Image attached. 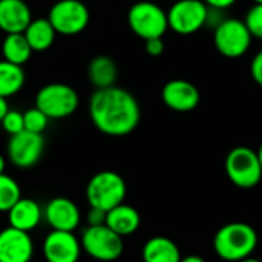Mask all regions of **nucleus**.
<instances>
[{
	"label": "nucleus",
	"instance_id": "a878e982",
	"mask_svg": "<svg viewBox=\"0 0 262 262\" xmlns=\"http://www.w3.org/2000/svg\"><path fill=\"white\" fill-rule=\"evenodd\" d=\"M253 38L262 40V3H253L244 18Z\"/></svg>",
	"mask_w": 262,
	"mask_h": 262
},
{
	"label": "nucleus",
	"instance_id": "f257e3e1",
	"mask_svg": "<svg viewBox=\"0 0 262 262\" xmlns=\"http://www.w3.org/2000/svg\"><path fill=\"white\" fill-rule=\"evenodd\" d=\"M89 117L92 124L107 137H126L141 121L138 100L120 86L95 89L89 98Z\"/></svg>",
	"mask_w": 262,
	"mask_h": 262
},
{
	"label": "nucleus",
	"instance_id": "bb28decb",
	"mask_svg": "<svg viewBox=\"0 0 262 262\" xmlns=\"http://www.w3.org/2000/svg\"><path fill=\"white\" fill-rule=\"evenodd\" d=\"M2 126L5 129V132H8L9 135H15L20 134L21 130H25V123H23V114L18 111H9L5 118L2 120Z\"/></svg>",
	"mask_w": 262,
	"mask_h": 262
},
{
	"label": "nucleus",
	"instance_id": "7ed1b4c3",
	"mask_svg": "<svg viewBox=\"0 0 262 262\" xmlns=\"http://www.w3.org/2000/svg\"><path fill=\"white\" fill-rule=\"evenodd\" d=\"M127 186L124 178L114 170H101L95 173L86 186V198L89 207H97L104 212L124 203Z\"/></svg>",
	"mask_w": 262,
	"mask_h": 262
},
{
	"label": "nucleus",
	"instance_id": "c756f323",
	"mask_svg": "<svg viewBox=\"0 0 262 262\" xmlns=\"http://www.w3.org/2000/svg\"><path fill=\"white\" fill-rule=\"evenodd\" d=\"M146 52L152 57H158L164 52V40L163 37L160 38H150V40H146Z\"/></svg>",
	"mask_w": 262,
	"mask_h": 262
},
{
	"label": "nucleus",
	"instance_id": "1a4fd4ad",
	"mask_svg": "<svg viewBox=\"0 0 262 262\" xmlns=\"http://www.w3.org/2000/svg\"><path fill=\"white\" fill-rule=\"evenodd\" d=\"M89 9L81 0H58L49 12L48 20L61 35H77L83 32L89 25Z\"/></svg>",
	"mask_w": 262,
	"mask_h": 262
},
{
	"label": "nucleus",
	"instance_id": "393cba45",
	"mask_svg": "<svg viewBox=\"0 0 262 262\" xmlns=\"http://www.w3.org/2000/svg\"><path fill=\"white\" fill-rule=\"evenodd\" d=\"M23 123H25V130L34 134H43V130L48 127L49 118L38 107H32L23 114Z\"/></svg>",
	"mask_w": 262,
	"mask_h": 262
},
{
	"label": "nucleus",
	"instance_id": "423d86ee",
	"mask_svg": "<svg viewBox=\"0 0 262 262\" xmlns=\"http://www.w3.org/2000/svg\"><path fill=\"white\" fill-rule=\"evenodd\" d=\"M80 104L77 91L64 83H49L38 89L35 95V107H38L49 120H61L71 117Z\"/></svg>",
	"mask_w": 262,
	"mask_h": 262
},
{
	"label": "nucleus",
	"instance_id": "6e6552de",
	"mask_svg": "<svg viewBox=\"0 0 262 262\" xmlns=\"http://www.w3.org/2000/svg\"><path fill=\"white\" fill-rule=\"evenodd\" d=\"M81 249L94 259L101 262L117 261L124 250L123 236L115 233L106 224L88 226L80 238Z\"/></svg>",
	"mask_w": 262,
	"mask_h": 262
},
{
	"label": "nucleus",
	"instance_id": "20e7f679",
	"mask_svg": "<svg viewBox=\"0 0 262 262\" xmlns=\"http://www.w3.org/2000/svg\"><path fill=\"white\" fill-rule=\"evenodd\" d=\"M127 25L141 40L160 38L169 29L167 11L150 0H140L127 11Z\"/></svg>",
	"mask_w": 262,
	"mask_h": 262
},
{
	"label": "nucleus",
	"instance_id": "f3484780",
	"mask_svg": "<svg viewBox=\"0 0 262 262\" xmlns=\"http://www.w3.org/2000/svg\"><path fill=\"white\" fill-rule=\"evenodd\" d=\"M43 218L41 207L31 198H20L8 212L9 226L23 232H32L37 229Z\"/></svg>",
	"mask_w": 262,
	"mask_h": 262
},
{
	"label": "nucleus",
	"instance_id": "f03ea898",
	"mask_svg": "<svg viewBox=\"0 0 262 262\" xmlns=\"http://www.w3.org/2000/svg\"><path fill=\"white\" fill-rule=\"evenodd\" d=\"M258 247V233L247 223H229L220 227L213 238L216 255L226 262H241Z\"/></svg>",
	"mask_w": 262,
	"mask_h": 262
},
{
	"label": "nucleus",
	"instance_id": "c9c22d12",
	"mask_svg": "<svg viewBox=\"0 0 262 262\" xmlns=\"http://www.w3.org/2000/svg\"><path fill=\"white\" fill-rule=\"evenodd\" d=\"M241 262H262L259 259H256V258H253V256H250V258H247V259H244V261Z\"/></svg>",
	"mask_w": 262,
	"mask_h": 262
},
{
	"label": "nucleus",
	"instance_id": "aec40b11",
	"mask_svg": "<svg viewBox=\"0 0 262 262\" xmlns=\"http://www.w3.org/2000/svg\"><path fill=\"white\" fill-rule=\"evenodd\" d=\"M89 81L95 89H106L115 86L118 77V68L114 58L109 55H97L88 66Z\"/></svg>",
	"mask_w": 262,
	"mask_h": 262
},
{
	"label": "nucleus",
	"instance_id": "f8f14e48",
	"mask_svg": "<svg viewBox=\"0 0 262 262\" xmlns=\"http://www.w3.org/2000/svg\"><path fill=\"white\" fill-rule=\"evenodd\" d=\"M161 100L170 111L187 114L198 107L201 101V92L192 81L175 78L163 86Z\"/></svg>",
	"mask_w": 262,
	"mask_h": 262
},
{
	"label": "nucleus",
	"instance_id": "0eeeda50",
	"mask_svg": "<svg viewBox=\"0 0 262 262\" xmlns=\"http://www.w3.org/2000/svg\"><path fill=\"white\" fill-rule=\"evenodd\" d=\"M252 34L244 20L226 17L213 29V45L226 58H239L252 46Z\"/></svg>",
	"mask_w": 262,
	"mask_h": 262
},
{
	"label": "nucleus",
	"instance_id": "6ab92c4d",
	"mask_svg": "<svg viewBox=\"0 0 262 262\" xmlns=\"http://www.w3.org/2000/svg\"><path fill=\"white\" fill-rule=\"evenodd\" d=\"M144 262H181V252L177 243L167 236H154L143 247Z\"/></svg>",
	"mask_w": 262,
	"mask_h": 262
},
{
	"label": "nucleus",
	"instance_id": "473e14b6",
	"mask_svg": "<svg viewBox=\"0 0 262 262\" xmlns=\"http://www.w3.org/2000/svg\"><path fill=\"white\" fill-rule=\"evenodd\" d=\"M9 112V106H8V101H6V98H3V97H0V123H2V120L5 118V115Z\"/></svg>",
	"mask_w": 262,
	"mask_h": 262
},
{
	"label": "nucleus",
	"instance_id": "c85d7f7f",
	"mask_svg": "<svg viewBox=\"0 0 262 262\" xmlns=\"http://www.w3.org/2000/svg\"><path fill=\"white\" fill-rule=\"evenodd\" d=\"M106 215L107 212L101 210V209H97V207H91L88 215H86V221H88V226H103L106 224Z\"/></svg>",
	"mask_w": 262,
	"mask_h": 262
},
{
	"label": "nucleus",
	"instance_id": "f704fd0d",
	"mask_svg": "<svg viewBox=\"0 0 262 262\" xmlns=\"http://www.w3.org/2000/svg\"><path fill=\"white\" fill-rule=\"evenodd\" d=\"M5 167H6V161L3 155H0V173H5Z\"/></svg>",
	"mask_w": 262,
	"mask_h": 262
},
{
	"label": "nucleus",
	"instance_id": "b1692460",
	"mask_svg": "<svg viewBox=\"0 0 262 262\" xmlns=\"http://www.w3.org/2000/svg\"><path fill=\"white\" fill-rule=\"evenodd\" d=\"M21 198L18 183L6 173H0V212H9V209Z\"/></svg>",
	"mask_w": 262,
	"mask_h": 262
},
{
	"label": "nucleus",
	"instance_id": "9b49d317",
	"mask_svg": "<svg viewBox=\"0 0 262 262\" xmlns=\"http://www.w3.org/2000/svg\"><path fill=\"white\" fill-rule=\"evenodd\" d=\"M45 149V138L41 134L21 130L11 135L8 141V157L18 169H29L38 163Z\"/></svg>",
	"mask_w": 262,
	"mask_h": 262
},
{
	"label": "nucleus",
	"instance_id": "dca6fc26",
	"mask_svg": "<svg viewBox=\"0 0 262 262\" xmlns=\"http://www.w3.org/2000/svg\"><path fill=\"white\" fill-rule=\"evenodd\" d=\"M31 21V9L25 0H0V29L3 32H25Z\"/></svg>",
	"mask_w": 262,
	"mask_h": 262
},
{
	"label": "nucleus",
	"instance_id": "a211bd4d",
	"mask_svg": "<svg viewBox=\"0 0 262 262\" xmlns=\"http://www.w3.org/2000/svg\"><path fill=\"white\" fill-rule=\"evenodd\" d=\"M106 226L111 227L115 233L120 236H129L135 233L141 226V215L140 212L129 206L121 203L120 206L111 209L106 215Z\"/></svg>",
	"mask_w": 262,
	"mask_h": 262
},
{
	"label": "nucleus",
	"instance_id": "2eb2a0df",
	"mask_svg": "<svg viewBox=\"0 0 262 262\" xmlns=\"http://www.w3.org/2000/svg\"><path fill=\"white\" fill-rule=\"evenodd\" d=\"M43 216L52 230H63V232H74L81 221V213L78 206L72 200L64 196L52 198L46 204Z\"/></svg>",
	"mask_w": 262,
	"mask_h": 262
},
{
	"label": "nucleus",
	"instance_id": "412c9836",
	"mask_svg": "<svg viewBox=\"0 0 262 262\" xmlns=\"http://www.w3.org/2000/svg\"><path fill=\"white\" fill-rule=\"evenodd\" d=\"M23 34H25V37H26V40L31 45L34 52H43L52 46L55 35H57V31L54 29V26L51 25V21L46 17V18L32 20Z\"/></svg>",
	"mask_w": 262,
	"mask_h": 262
},
{
	"label": "nucleus",
	"instance_id": "72a5a7b5",
	"mask_svg": "<svg viewBox=\"0 0 262 262\" xmlns=\"http://www.w3.org/2000/svg\"><path fill=\"white\" fill-rule=\"evenodd\" d=\"M181 262H206L204 258L198 256V255H189V256H184L181 258Z\"/></svg>",
	"mask_w": 262,
	"mask_h": 262
},
{
	"label": "nucleus",
	"instance_id": "4c0bfd02",
	"mask_svg": "<svg viewBox=\"0 0 262 262\" xmlns=\"http://www.w3.org/2000/svg\"><path fill=\"white\" fill-rule=\"evenodd\" d=\"M253 3H262V0H252Z\"/></svg>",
	"mask_w": 262,
	"mask_h": 262
},
{
	"label": "nucleus",
	"instance_id": "9d476101",
	"mask_svg": "<svg viewBox=\"0 0 262 262\" xmlns=\"http://www.w3.org/2000/svg\"><path fill=\"white\" fill-rule=\"evenodd\" d=\"M209 6L203 0H177L167 11L169 29L180 35H192L206 28Z\"/></svg>",
	"mask_w": 262,
	"mask_h": 262
},
{
	"label": "nucleus",
	"instance_id": "7c9ffc66",
	"mask_svg": "<svg viewBox=\"0 0 262 262\" xmlns=\"http://www.w3.org/2000/svg\"><path fill=\"white\" fill-rule=\"evenodd\" d=\"M224 18H226V17H224V11H223V9L209 8V11H207V18H206V26L215 29Z\"/></svg>",
	"mask_w": 262,
	"mask_h": 262
},
{
	"label": "nucleus",
	"instance_id": "ddd939ff",
	"mask_svg": "<svg viewBox=\"0 0 262 262\" xmlns=\"http://www.w3.org/2000/svg\"><path fill=\"white\" fill-rule=\"evenodd\" d=\"M81 250V241L74 232L63 230H51L41 246L46 262H78Z\"/></svg>",
	"mask_w": 262,
	"mask_h": 262
},
{
	"label": "nucleus",
	"instance_id": "4be33fe9",
	"mask_svg": "<svg viewBox=\"0 0 262 262\" xmlns=\"http://www.w3.org/2000/svg\"><path fill=\"white\" fill-rule=\"evenodd\" d=\"M32 48L28 43L26 37L23 32L18 34H6V37L2 41V54L3 60L23 66L25 63L29 61L32 55Z\"/></svg>",
	"mask_w": 262,
	"mask_h": 262
},
{
	"label": "nucleus",
	"instance_id": "5701e85b",
	"mask_svg": "<svg viewBox=\"0 0 262 262\" xmlns=\"http://www.w3.org/2000/svg\"><path fill=\"white\" fill-rule=\"evenodd\" d=\"M25 84V71L21 66L9 63L6 60L0 61V97L9 98L15 95Z\"/></svg>",
	"mask_w": 262,
	"mask_h": 262
},
{
	"label": "nucleus",
	"instance_id": "2f4dec72",
	"mask_svg": "<svg viewBox=\"0 0 262 262\" xmlns=\"http://www.w3.org/2000/svg\"><path fill=\"white\" fill-rule=\"evenodd\" d=\"M209 8H216V9H229L230 6H233L238 0H203Z\"/></svg>",
	"mask_w": 262,
	"mask_h": 262
},
{
	"label": "nucleus",
	"instance_id": "cd10ccee",
	"mask_svg": "<svg viewBox=\"0 0 262 262\" xmlns=\"http://www.w3.org/2000/svg\"><path fill=\"white\" fill-rule=\"evenodd\" d=\"M250 75L253 81L262 88V49L255 54V57L250 61Z\"/></svg>",
	"mask_w": 262,
	"mask_h": 262
},
{
	"label": "nucleus",
	"instance_id": "e433bc0d",
	"mask_svg": "<svg viewBox=\"0 0 262 262\" xmlns=\"http://www.w3.org/2000/svg\"><path fill=\"white\" fill-rule=\"evenodd\" d=\"M258 157H259V161H261V167H262V143H261V146H259V149H258Z\"/></svg>",
	"mask_w": 262,
	"mask_h": 262
},
{
	"label": "nucleus",
	"instance_id": "4468645a",
	"mask_svg": "<svg viewBox=\"0 0 262 262\" xmlns=\"http://www.w3.org/2000/svg\"><path fill=\"white\" fill-rule=\"evenodd\" d=\"M34 244L28 232L6 227L0 230V262H31Z\"/></svg>",
	"mask_w": 262,
	"mask_h": 262
},
{
	"label": "nucleus",
	"instance_id": "39448f33",
	"mask_svg": "<svg viewBox=\"0 0 262 262\" xmlns=\"http://www.w3.org/2000/svg\"><path fill=\"white\" fill-rule=\"evenodd\" d=\"M227 178L239 189H253L262 180V167L258 150L247 146L233 147L224 161Z\"/></svg>",
	"mask_w": 262,
	"mask_h": 262
}]
</instances>
